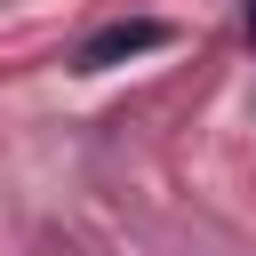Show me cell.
<instances>
[{
    "label": "cell",
    "mask_w": 256,
    "mask_h": 256,
    "mask_svg": "<svg viewBox=\"0 0 256 256\" xmlns=\"http://www.w3.org/2000/svg\"><path fill=\"white\" fill-rule=\"evenodd\" d=\"M160 40H168V24H152V16H144V24H104V32L80 48V72H104V64H120V56H144V48H160Z\"/></svg>",
    "instance_id": "obj_1"
},
{
    "label": "cell",
    "mask_w": 256,
    "mask_h": 256,
    "mask_svg": "<svg viewBox=\"0 0 256 256\" xmlns=\"http://www.w3.org/2000/svg\"><path fill=\"white\" fill-rule=\"evenodd\" d=\"M248 32H256V0H248Z\"/></svg>",
    "instance_id": "obj_2"
}]
</instances>
